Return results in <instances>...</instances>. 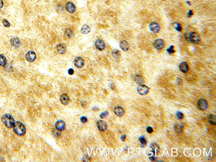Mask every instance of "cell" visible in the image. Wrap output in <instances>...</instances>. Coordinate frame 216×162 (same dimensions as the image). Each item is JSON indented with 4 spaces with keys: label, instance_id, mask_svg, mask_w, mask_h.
I'll use <instances>...</instances> for the list:
<instances>
[{
    "label": "cell",
    "instance_id": "obj_1",
    "mask_svg": "<svg viewBox=\"0 0 216 162\" xmlns=\"http://www.w3.org/2000/svg\"><path fill=\"white\" fill-rule=\"evenodd\" d=\"M1 120L6 126L9 128L14 127L15 124L14 118L9 114H6L3 115L1 117Z\"/></svg>",
    "mask_w": 216,
    "mask_h": 162
},
{
    "label": "cell",
    "instance_id": "obj_2",
    "mask_svg": "<svg viewBox=\"0 0 216 162\" xmlns=\"http://www.w3.org/2000/svg\"><path fill=\"white\" fill-rule=\"evenodd\" d=\"M13 130L16 134L20 136H23L26 133L25 126L23 124L19 121L15 123L13 127Z\"/></svg>",
    "mask_w": 216,
    "mask_h": 162
},
{
    "label": "cell",
    "instance_id": "obj_3",
    "mask_svg": "<svg viewBox=\"0 0 216 162\" xmlns=\"http://www.w3.org/2000/svg\"><path fill=\"white\" fill-rule=\"evenodd\" d=\"M189 39L192 43L196 44L200 42V37L198 33L196 32H192L189 35Z\"/></svg>",
    "mask_w": 216,
    "mask_h": 162
},
{
    "label": "cell",
    "instance_id": "obj_4",
    "mask_svg": "<svg viewBox=\"0 0 216 162\" xmlns=\"http://www.w3.org/2000/svg\"><path fill=\"white\" fill-rule=\"evenodd\" d=\"M197 106L199 109L204 111L207 109L208 105L206 100L201 98L198 101L197 103Z\"/></svg>",
    "mask_w": 216,
    "mask_h": 162
},
{
    "label": "cell",
    "instance_id": "obj_5",
    "mask_svg": "<svg viewBox=\"0 0 216 162\" xmlns=\"http://www.w3.org/2000/svg\"><path fill=\"white\" fill-rule=\"evenodd\" d=\"M137 92L141 95H146L149 92V88L145 85L141 84L137 88Z\"/></svg>",
    "mask_w": 216,
    "mask_h": 162
},
{
    "label": "cell",
    "instance_id": "obj_6",
    "mask_svg": "<svg viewBox=\"0 0 216 162\" xmlns=\"http://www.w3.org/2000/svg\"><path fill=\"white\" fill-rule=\"evenodd\" d=\"M153 45L155 49L158 50H161L163 49L165 47V43L162 39H156L154 41Z\"/></svg>",
    "mask_w": 216,
    "mask_h": 162
},
{
    "label": "cell",
    "instance_id": "obj_7",
    "mask_svg": "<svg viewBox=\"0 0 216 162\" xmlns=\"http://www.w3.org/2000/svg\"><path fill=\"white\" fill-rule=\"evenodd\" d=\"M74 66L78 68H82L84 65V59L80 57H76L74 59Z\"/></svg>",
    "mask_w": 216,
    "mask_h": 162
},
{
    "label": "cell",
    "instance_id": "obj_8",
    "mask_svg": "<svg viewBox=\"0 0 216 162\" xmlns=\"http://www.w3.org/2000/svg\"><path fill=\"white\" fill-rule=\"evenodd\" d=\"M95 44L96 48L100 51L103 50L105 48V43L102 39H98L96 40Z\"/></svg>",
    "mask_w": 216,
    "mask_h": 162
},
{
    "label": "cell",
    "instance_id": "obj_9",
    "mask_svg": "<svg viewBox=\"0 0 216 162\" xmlns=\"http://www.w3.org/2000/svg\"><path fill=\"white\" fill-rule=\"evenodd\" d=\"M25 57L28 62H33L35 61L36 58V55L35 53L33 51H29L27 53Z\"/></svg>",
    "mask_w": 216,
    "mask_h": 162
},
{
    "label": "cell",
    "instance_id": "obj_10",
    "mask_svg": "<svg viewBox=\"0 0 216 162\" xmlns=\"http://www.w3.org/2000/svg\"><path fill=\"white\" fill-rule=\"evenodd\" d=\"M65 7L67 11L71 14L74 13L76 11V6L72 2H68L66 5Z\"/></svg>",
    "mask_w": 216,
    "mask_h": 162
},
{
    "label": "cell",
    "instance_id": "obj_11",
    "mask_svg": "<svg viewBox=\"0 0 216 162\" xmlns=\"http://www.w3.org/2000/svg\"><path fill=\"white\" fill-rule=\"evenodd\" d=\"M149 28L152 32L154 33H157L160 31V26L157 23L153 22L150 24Z\"/></svg>",
    "mask_w": 216,
    "mask_h": 162
},
{
    "label": "cell",
    "instance_id": "obj_12",
    "mask_svg": "<svg viewBox=\"0 0 216 162\" xmlns=\"http://www.w3.org/2000/svg\"><path fill=\"white\" fill-rule=\"evenodd\" d=\"M55 127L57 130L62 131H64L66 128V125L65 123L63 120H59L57 121L55 123Z\"/></svg>",
    "mask_w": 216,
    "mask_h": 162
},
{
    "label": "cell",
    "instance_id": "obj_13",
    "mask_svg": "<svg viewBox=\"0 0 216 162\" xmlns=\"http://www.w3.org/2000/svg\"><path fill=\"white\" fill-rule=\"evenodd\" d=\"M97 126L98 129L101 131H105L107 128V124L105 122L102 120H98L97 122Z\"/></svg>",
    "mask_w": 216,
    "mask_h": 162
},
{
    "label": "cell",
    "instance_id": "obj_14",
    "mask_svg": "<svg viewBox=\"0 0 216 162\" xmlns=\"http://www.w3.org/2000/svg\"><path fill=\"white\" fill-rule=\"evenodd\" d=\"M57 51L61 55L64 54L66 50V47L64 44H59L57 45Z\"/></svg>",
    "mask_w": 216,
    "mask_h": 162
},
{
    "label": "cell",
    "instance_id": "obj_15",
    "mask_svg": "<svg viewBox=\"0 0 216 162\" xmlns=\"http://www.w3.org/2000/svg\"><path fill=\"white\" fill-rule=\"evenodd\" d=\"M114 112L117 116L121 117H122L125 114L124 109L120 106H117L114 109Z\"/></svg>",
    "mask_w": 216,
    "mask_h": 162
},
{
    "label": "cell",
    "instance_id": "obj_16",
    "mask_svg": "<svg viewBox=\"0 0 216 162\" xmlns=\"http://www.w3.org/2000/svg\"><path fill=\"white\" fill-rule=\"evenodd\" d=\"M179 69L181 72L184 73L187 72L189 70L188 65L186 62H183L179 65Z\"/></svg>",
    "mask_w": 216,
    "mask_h": 162
},
{
    "label": "cell",
    "instance_id": "obj_17",
    "mask_svg": "<svg viewBox=\"0 0 216 162\" xmlns=\"http://www.w3.org/2000/svg\"><path fill=\"white\" fill-rule=\"evenodd\" d=\"M60 101L61 102V103L64 105H68L69 103V101H70L69 98L67 94H62L60 96Z\"/></svg>",
    "mask_w": 216,
    "mask_h": 162
},
{
    "label": "cell",
    "instance_id": "obj_18",
    "mask_svg": "<svg viewBox=\"0 0 216 162\" xmlns=\"http://www.w3.org/2000/svg\"><path fill=\"white\" fill-rule=\"evenodd\" d=\"M120 47L121 49L123 50V51L125 52L128 50L129 49V45L127 41H122L120 42Z\"/></svg>",
    "mask_w": 216,
    "mask_h": 162
},
{
    "label": "cell",
    "instance_id": "obj_19",
    "mask_svg": "<svg viewBox=\"0 0 216 162\" xmlns=\"http://www.w3.org/2000/svg\"><path fill=\"white\" fill-rule=\"evenodd\" d=\"M91 31V29L90 28L89 26H88L87 25H84L82 26L81 31L82 34H87L88 33H89Z\"/></svg>",
    "mask_w": 216,
    "mask_h": 162
},
{
    "label": "cell",
    "instance_id": "obj_20",
    "mask_svg": "<svg viewBox=\"0 0 216 162\" xmlns=\"http://www.w3.org/2000/svg\"><path fill=\"white\" fill-rule=\"evenodd\" d=\"M11 43L12 45L15 47H18L20 44V40L18 38H14L11 40Z\"/></svg>",
    "mask_w": 216,
    "mask_h": 162
},
{
    "label": "cell",
    "instance_id": "obj_21",
    "mask_svg": "<svg viewBox=\"0 0 216 162\" xmlns=\"http://www.w3.org/2000/svg\"><path fill=\"white\" fill-rule=\"evenodd\" d=\"M135 82L139 84H141L144 83V79L143 77V76L139 75H137L136 76L135 78Z\"/></svg>",
    "mask_w": 216,
    "mask_h": 162
},
{
    "label": "cell",
    "instance_id": "obj_22",
    "mask_svg": "<svg viewBox=\"0 0 216 162\" xmlns=\"http://www.w3.org/2000/svg\"><path fill=\"white\" fill-rule=\"evenodd\" d=\"M208 122L212 125H216V117L214 114H209L208 117Z\"/></svg>",
    "mask_w": 216,
    "mask_h": 162
},
{
    "label": "cell",
    "instance_id": "obj_23",
    "mask_svg": "<svg viewBox=\"0 0 216 162\" xmlns=\"http://www.w3.org/2000/svg\"><path fill=\"white\" fill-rule=\"evenodd\" d=\"M6 57L3 54H0V66H5L6 64Z\"/></svg>",
    "mask_w": 216,
    "mask_h": 162
},
{
    "label": "cell",
    "instance_id": "obj_24",
    "mask_svg": "<svg viewBox=\"0 0 216 162\" xmlns=\"http://www.w3.org/2000/svg\"><path fill=\"white\" fill-rule=\"evenodd\" d=\"M150 147L152 149L153 151V152L155 153V152H159L160 150V148L159 146H158V144L155 143H153L151 144L150 146Z\"/></svg>",
    "mask_w": 216,
    "mask_h": 162
},
{
    "label": "cell",
    "instance_id": "obj_25",
    "mask_svg": "<svg viewBox=\"0 0 216 162\" xmlns=\"http://www.w3.org/2000/svg\"><path fill=\"white\" fill-rule=\"evenodd\" d=\"M172 26L177 31L181 32L182 31V27L180 24L175 22L172 24Z\"/></svg>",
    "mask_w": 216,
    "mask_h": 162
},
{
    "label": "cell",
    "instance_id": "obj_26",
    "mask_svg": "<svg viewBox=\"0 0 216 162\" xmlns=\"http://www.w3.org/2000/svg\"><path fill=\"white\" fill-rule=\"evenodd\" d=\"M112 55L115 58H119L121 56L120 52L117 49H114L112 52Z\"/></svg>",
    "mask_w": 216,
    "mask_h": 162
},
{
    "label": "cell",
    "instance_id": "obj_27",
    "mask_svg": "<svg viewBox=\"0 0 216 162\" xmlns=\"http://www.w3.org/2000/svg\"><path fill=\"white\" fill-rule=\"evenodd\" d=\"M65 35L68 39H71L74 36V33L71 30L68 29L65 31Z\"/></svg>",
    "mask_w": 216,
    "mask_h": 162
},
{
    "label": "cell",
    "instance_id": "obj_28",
    "mask_svg": "<svg viewBox=\"0 0 216 162\" xmlns=\"http://www.w3.org/2000/svg\"><path fill=\"white\" fill-rule=\"evenodd\" d=\"M52 134L53 136L55 138H60L61 136L60 132H59L58 131H56L55 130L53 131Z\"/></svg>",
    "mask_w": 216,
    "mask_h": 162
},
{
    "label": "cell",
    "instance_id": "obj_29",
    "mask_svg": "<svg viewBox=\"0 0 216 162\" xmlns=\"http://www.w3.org/2000/svg\"><path fill=\"white\" fill-rule=\"evenodd\" d=\"M166 50L169 54H173L175 52V50L174 49V46L173 45H171Z\"/></svg>",
    "mask_w": 216,
    "mask_h": 162
},
{
    "label": "cell",
    "instance_id": "obj_30",
    "mask_svg": "<svg viewBox=\"0 0 216 162\" xmlns=\"http://www.w3.org/2000/svg\"><path fill=\"white\" fill-rule=\"evenodd\" d=\"M139 140L140 141L141 144L143 146H145L147 143V141L145 139L144 136H141L139 138Z\"/></svg>",
    "mask_w": 216,
    "mask_h": 162
},
{
    "label": "cell",
    "instance_id": "obj_31",
    "mask_svg": "<svg viewBox=\"0 0 216 162\" xmlns=\"http://www.w3.org/2000/svg\"><path fill=\"white\" fill-rule=\"evenodd\" d=\"M3 23L4 26L6 27H9L10 26V23L6 19H4L3 20Z\"/></svg>",
    "mask_w": 216,
    "mask_h": 162
},
{
    "label": "cell",
    "instance_id": "obj_32",
    "mask_svg": "<svg viewBox=\"0 0 216 162\" xmlns=\"http://www.w3.org/2000/svg\"><path fill=\"white\" fill-rule=\"evenodd\" d=\"M108 115H109V112L107 111H105V112H103V113H102L101 114L100 116V117L102 119H103V118H104L106 117Z\"/></svg>",
    "mask_w": 216,
    "mask_h": 162
},
{
    "label": "cell",
    "instance_id": "obj_33",
    "mask_svg": "<svg viewBox=\"0 0 216 162\" xmlns=\"http://www.w3.org/2000/svg\"><path fill=\"white\" fill-rule=\"evenodd\" d=\"M176 116H177L178 118L179 119H181L183 117V114L179 111L177 112V113H176Z\"/></svg>",
    "mask_w": 216,
    "mask_h": 162
},
{
    "label": "cell",
    "instance_id": "obj_34",
    "mask_svg": "<svg viewBox=\"0 0 216 162\" xmlns=\"http://www.w3.org/2000/svg\"><path fill=\"white\" fill-rule=\"evenodd\" d=\"M80 120H81V121L82 123H86V122L88 121V119H87V117H84V116L82 117L81 118Z\"/></svg>",
    "mask_w": 216,
    "mask_h": 162
},
{
    "label": "cell",
    "instance_id": "obj_35",
    "mask_svg": "<svg viewBox=\"0 0 216 162\" xmlns=\"http://www.w3.org/2000/svg\"><path fill=\"white\" fill-rule=\"evenodd\" d=\"M146 131H147L148 133H152L153 132V129H152V127H150V126H148L146 128Z\"/></svg>",
    "mask_w": 216,
    "mask_h": 162
},
{
    "label": "cell",
    "instance_id": "obj_36",
    "mask_svg": "<svg viewBox=\"0 0 216 162\" xmlns=\"http://www.w3.org/2000/svg\"><path fill=\"white\" fill-rule=\"evenodd\" d=\"M193 15V12L191 10H189L188 13L187 14L188 18H190L191 16Z\"/></svg>",
    "mask_w": 216,
    "mask_h": 162
},
{
    "label": "cell",
    "instance_id": "obj_37",
    "mask_svg": "<svg viewBox=\"0 0 216 162\" xmlns=\"http://www.w3.org/2000/svg\"><path fill=\"white\" fill-rule=\"evenodd\" d=\"M68 74L70 75H72V74H74V70L72 68H70L68 70Z\"/></svg>",
    "mask_w": 216,
    "mask_h": 162
},
{
    "label": "cell",
    "instance_id": "obj_38",
    "mask_svg": "<svg viewBox=\"0 0 216 162\" xmlns=\"http://www.w3.org/2000/svg\"><path fill=\"white\" fill-rule=\"evenodd\" d=\"M126 138V135L124 134V135H123V136H121V139L122 141H124L125 140Z\"/></svg>",
    "mask_w": 216,
    "mask_h": 162
},
{
    "label": "cell",
    "instance_id": "obj_39",
    "mask_svg": "<svg viewBox=\"0 0 216 162\" xmlns=\"http://www.w3.org/2000/svg\"><path fill=\"white\" fill-rule=\"evenodd\" d=\"M3 6H4V2H3V0H0V9H1L3 7Z\"/></svg>",
    "mask_w": 216,
    "mask_h": 162
},
{
    "label": "cell",
    "instance_id": "obj_40",
    "mask_svg": "<svg viewBox=\"0 0 216 162\" xmlns=\"http://www.w3.org/2000/svg\"><path fill=\"white\" fill-rule=\"evenodd\" d=\"M187 4H188V5H190V2L189 1H187Z\"/></svg>",
    "mask_w": 216,
    "mask_h": 162
},
{
    "label": "cell",
    "instance_id": "obj_41",
    "mask_svg": "<svg viewBox=\"0 0 216 162\" xmlns=\"http://www.w3.org/2000/svg\"></svg>",
    "mask_w": 216,
    "mask_h": 162
}]
</instances>
